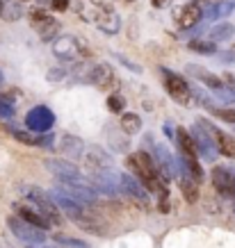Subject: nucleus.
<instances>
[{
	"label": "nucleus",
	"instance_id": "nucleus-1",
	"mask_svg": "<svg viewBox=\"0 0 235 248\" xmlns=\"http://www.w3.org/2000/svg\"><path fill=\"white\" fill-rule=\"evenodd\" d=\"M53 198L55 203L60 205V210L64 212V217H68V221H73L78 228H83L84 232H94L99 237H107L110 234V226H107L103 212H99L94 205L80 203L76 198L62 194L60 189L53 191Z\"/></svg>",
	"mask_w": 235,
	"mask_h": 248
},
{
	"label": "nucleus",
	"instance_id": "nucleus-2",
	"mask_svg": "<svg viewBox=\"0 0 235 248\" xmlns=\"http://www.w3.org/2000/svg\"><path fill=\"white\" fill-rule=\"evenodd\" d=\"M21 191H23V196L30 201L32 205H37V210L44 214L53 226H57L62 221V217H60V205L55 203V198H53V194H46L44 189H39V187H32V185H25V187H21Z\"/></svg>",
	"mask_w": 235,
	"mask_h": 248
},
{
	"label": "nucleus",
	"instance_id": "nucleus-3",
	"mask_svg": "<svg viewBox=\"0 0 235 248\" xmlns=\"http://www.w3.org/2000/svg\"><path fill=\"white\" fill-rule=\"evenodd\" d=\"M53 55L57 60H64V62H73L78 57H89V48L80 41V39L71 37V34H62L53 41Z\"/></svg>",
	"mask_w": 235,
	"mask_h": 248
},
{
	"label": "nucleus",
	"instance_id": "nucleus-4",
	"mask_svg": "<svg viewBox=\"0 0 235 248\" xmlns=\"http://www.w3.org/2000/svg\"><path fill=\"white\" fill-rule=\"evenodd\" d=\"M192 137H194V143H197V151L203 155L205 159H215V153L217 151V143H215V128L208 123V121L199 119L197 125L192 128Z\"/></svg>",
	"mask_w": 235,
	"mask_h": 248
},
{
	"label": "nucleus",
	"instance_id": "nucleus-5",
	"mask_svg": "<svg viewBox=\"0 0 235 248\" xmlns=\"http://www.w3.org/2000/svg\"><path fill=\"white\" fill-rule=\"evenodd\" d=\"M162 71V78H165V89L171 98H174L176 103H181V105H187L192 100V87L187 84L185 78H181L178 73H171L169 68H160Z\"/></svg>",
	"mask_w": 235,
	"mask_h": 248
},
{
	"label": "nucleus",
	"instance_id": "nucleus-6",
	"mask_svg": "<svg viewBox=\"0 0 235 248\" xmlns=\"http://www.w3.org/2000/svg\"><path fill=\"white\" fill-rule=\"evenodd\" d=\"M7 226H9V230H12V234H16V237L21 241H25V244H44L46 241V230L28 223V221L21 218L18 214L7 218Z\"/></svg>",
	"mask_w": 235,
	"mask_h": 248
},
{
	"label": "nucleus",
	"instance_id": "nucleus-7",
	"mask_svg": "<svg viewBox=\"0 0 235 248\" xmlns=\"http://www.w3.org/2000/svg\"><path fill=\"white\" fill-rule=\"evenodd\" d=\"M146 141L151 143V157L158 166V171L162 178H176V173H178V164H176L174 155L169 153V148H165L162 143H155L153 141V137H146Z\"/></svg>",
	"mask_w": 235,
	"mask_h": 248
},
{
	"label": "nucleus",
	"instance_id": "nucleus-8",
	"mask_svg": "<svg viewBox=\"0 0 235 248\" xmlns=\"http://www.w3.org/2000/svg\"><path fill=\"white\" fill-rule=\"evenodd\" d=\"M55 125V114L50 112V107L37 105L32 107L30 112L25 114V128L37 132V135H46L50 132V128Z\"/></svg>",
	"mask_w": 235,
	"mask_h": 248
},
{
	"label": "nucleus",
	"instance_id": "nucleus-9",
	"mask_svg": "<svg viewBox=\"0 0 235 248\" xmlns=\"http://www.w3.org/2000/svg\"><path fill=\"white\" fill-rule=\"evenodd\" d=\"M57 189H60L62 194H67V196H71V198L80 201V203H87V205H96V203H99V194L94 191V187L83 185V182L57 180Z\"/></svg>",
	"mask_w": 235,
	"mask_h": 248
},
{
	"label": "nucleus",
	"instance_id": "nucleus-10",
	"mask_svg": "<svg viewBox=\"0 0 235 248\" xmlns=\"http://www.w3.org/2000/svg\"><path fill=\"white\" fill-rule=\"evenodd\" d=\"M210 180H213V187L217 189V194L221 198H228V201H235V173L224 169V166H215L210 171Z\"/></svg>",
	"mask_w": 235,
	"mask_h": 248
},
{
	"label": "nucleus",
	"instance_id": "nucleus-11",
	"mask_svg": "<svg viewBox=\"0 0 235 248\" xmlns=\"http://www.w3.org/2000/svg\"><path fill=\"white\" fill-rule=\"evenodd\" d=\"M84 82L94 84V87H99V89H114V87H117V76H114V71L110 64L99 62V64H94V66L87 71Z\"/></svg>",
	"mask_w": 235,
	"mask_h": 248
},
{
	"label": "nucleus",
	"instance_id": "nucleus-12",
	"mask_svg": "<svg viewBox=\"0 0 235 248\" xmlns=\"http://www.w3.org/2000/svg\"><path fill=\"white\" fill-rule=\"evenodd\" d=\"M89 185L94 189H99L103 194L107 196H114L121 191V175L112 169H107V171H99V173H91L89 178Z\"/></svg>",
	"mask_w": 235,
	"mask_h": 248
},
{
	"label": "nucleus",
	"instance_id": "nucleus-13",
	"mask_svg": "<svg viewBox=\"0 0 235 248\" xmlns=\"http://www.w3.org/2000/svg\"><path fill=\"white\" fill-rule=\"evenodd\" d=\"M46 166H48V171L50 173L57 175V180H71V182H83V185H89V180L78 171V166H73L71 162H67V159H46Z\"/></svg>",
	"mask_w": 235,
	"mask_h": 248
},
{
	"label": "nucleus",
	"instance_id": "nucleus-14",
	"mask_svg": "<svg viewBox=\"0 0 235 248\" xmlns=\"http://www.w3.org/2000/svg\"><path fill=\"white\" fill-rule=\"evenodd\" d=\"M94 23H96V25H99V30L105 32V34H117V32L121 30V16L117 14L112 7L101 5V2H99V7H96Z\"/></svg>",
	"mask_w": 235,
	"mask_h": 248
},
{
	"label": "nucleus",
	"instance_id": "nucleus-15",
	"mask_svg": "<svg viewBox=\"0 0 235 248\" xmlns=\"http://www.w3.org/2000/svg\"><path fill=\"white\" fill-rule=\"evenodd\" d=\"M83 162H84V166H87L91 173H99V171H107V169H112V157H110V155H107L101 146H89V148H84Z\"/></svg>",
	"mask_w": 235,
	"mask_h": 248
},
{
	"label": "nucleus",
	"instance_id": "nucleus-16",
	"mask_svg": "<svg viewBox=\"0 0 235 248\" xmlns=\"http://www.w3.org/2000/svg\"><path fill=\"white\" fill-rule=\"evenodd\" d=\"M203 14L205 12H203V7H201V2H199V0H192V2H187V5L181 9L178 23H181V28H185V30H192V28H197L199 23H201Z\"/></svg>",
	"mask_w": 235,
	"mask_h": 248
},
{
	"label": "nucleus",
	"instance_id": "nucleus-17",
	"mask_svg": "<svg viewBox=\"0 0 235 248\" xmlns=\"http://www.w3.org/2000/svg\"><path fill=\"white\" fill-rule=\"evenodd\" d=\"M57 148H60L62 155H67V157H71V159H78V157H83V155H84L83 139H80V137H76V135H68V132L60 137Z\"/></svg>",
	"mask_w": 235,
	"mask_h": 248
},
{
	"label": "nucleus",
	"instance_id": "nucleus-18",
	"mask_svg": "<svg viewBox=\"0 0 235 248\" xmlns=\"http://www.w3.org/2000/svg\"><path fill=\"white\" fill-rule=\"evenodd\" d=\"M121 191L126 196H130V198H137V201H149V189L142 185V182L137 180L135 175H121Z\"/></svg>",
	"mask_w": 235,
	"mask_h": 248
},
{
	"label": "nucleus",
	"instance_id": "nucleus-19",
	"mask_svg": "<svg viewBox=\"0 0 235 248\" xmlns=\"http://www.w3.org/2000/svg\"><path fill=\"white\" fill-rule=\"evenodd\" d=\"M16 214L21 218H25L28 223H32V226H37L41 228V230H48V228H53V223L48 221V218L41 214L39 210H32V207H28V205H23V203H16Z\"/></svg>",
	"mask_w": 235,
	"mask_h": 248
},
{
	"label": "nucleus",
	"instance_id": "nucleus-20",
	"mask_svg": "<svg viewBox=\"0 0 235 248\" xmlns=\"http://www.w3.org/2000/svg\"><path fill=\"white\" fill-rule=\"evenodd\" d=\"M185 71H187L190 76L199 78V80H201V82H203L210 91H213V89H219V87H224V80H221V78L213 76V73H208L205 68L197 66V64H187V68H185Z\"/></svg>",
	"mask_w": 235,
	"mask_h": 248
},
{
	"label": "nucleus",
	"instance_id": "nucleus-21",
	"mask_svg": "<svg viewBox=\"0 0 235 248\" xmlns=\"http://www.w3.org/2000/svg\"><path fill=\"white\" fill-rule=\"evenodd\" d=\"M215 143H217V151L224 155V157L235 159V137L221 132V130H215Z\"/></svg>",
	"mask_w": 235,
	"mask_h": 248
},
{
	"label": "nucleus",
	"instance_id": "nucleus-22",
	"mask_svg": "<svg viewBox=\"0 0 235 248\" xmlns=\"http://www.w3.org/2000/svg\"><path fill=\"white\" fill-rule=\"evenodd\" d=\"M119 125H121L123 135H139L142 132V116L135 112H123Z\"/></svg>",
	"mask_w": 235,
	"mask_h": 248
},
{
	"label": "nucleus",
	"instance_id": "nucleus-23",
	"mask_svg": "<svg viewBox=\"0 0 235 248\" xmlns=\"http://www.w3.org/2000/svg\"><path fill=\"white\" fill-rule=\"evenodd\" d=\"M235 37V25L233 23H219V25H215L213 30H210V34H208V39L210 41H215V44H224V41H231V39Z\"/></svg>",
	"mask_w": 235,
	"mask_h": 248
},
{
	"label": "nucleus",
	"instance_id": "nucleus-24",
	"mask_svg": "<svg viewBox=\"0 0 235 248\" xmlns=\"http://www.w3.org/2000/svg\"><path fill=\"white\" fill-rule=\"evenodd\" d=\"M181 191H183L185 201H187L190 205H194L199 198H201V196H199V182L194 180L192 175H187V173L181 178Z\"/></svg>",
	"mask_w": 235,
	"mask_h": 248
},
{
	"label": "nucleus",
	"instance_id": "nucleus-25",
	"mask_svg": "<svg viewBox=\"0 0 235 248\" xmlns=\"http://www.w3.org/2000/svg\"><path fill=\"white\" fill-rule=\"evenodd\" d=\"M176 143H178V148L183 151V155H197V143H194V137H192V132H187V130H176Z\"/></svg>",
	"mask_w": 235,
	"mask_h": 248
},
{
	"label": "nucleus",
	"instance_id": "nucleus-26",
	"mask_svg": "<svg viewBox=\"0 0 235 248\" xmlns=\"http://www.w3.org/2000/svg\"><path fill=\"white\" fill-rule=\"evenodd\" d=\"M23 16V7L14 0H0V18L2 21H18Z\"/></svg>",
	"mask_w": 235,
	"mask_h": 248
},
{
	"label": "nucleus",
	"instance_id": "nucleus-27",
	"mask_svg": "<svg viewBox=\"0 0 235 248\" xmlns=\"http://www.w3.org/2000/svg\"><path fill=\"white\" fill-rule=\"evenodd\" d=\"M37 32H39V39H41V41H55V39L60 37V23L55 21V18H50V21H46L44 25H39Z\"/></svg>",
	"mask_w": 235,
	"mask_h": 248
},
{
	"label": "nucleus",
	"instance_id": "nucleus-28",
	"mask_svg": "<svg viewBox=\"0 0 235 248\" xmlns=\"http://www.w3.org/2000/svg\"><path fill=\"white\" fill-rule=\"evenodd\" d=\"M187 48H190L192 53H199V55L217 53V46H215V41H210V39H192L190 44H187Z\"/></svg>",
	"mask_w": 235,
	"mask_h": 248
},
{
	"label": "nucleus",
	"instance_id": "nucleus-29",
	"mask_svg": "<svg viewBox=\"0 0 235 248\" xmlns=\"http://www.w3.org/2000/svg\"><path fill=\"white\" fill-rule=\"evenodd\" d=\"M12 137L25 146H39V141H41V135L32 132V130H12Z\"/></svg>",
	"mask_w": 235,
	"mask_h": 248
},
{
	"label": "nucleus",
	"instance_id": "nucleus-30",
	"mask_svg": "<svg viewBox=\"0 0 235 248\" xmlns=\"http://www.w3.org/2000/svg\"><path fill=\"white\" fill-rule=\"evenodd\" d=\"M53 239L55 244H60L64 248H91L84 239H78V237H71V234H55Z\"/></svg>",
	"mask_w": 235,
	"mask_h": 248
},
{
	"label": "nucleus",
	"instance_id": "nucleus-31",
	"mask_svg": "<svg viewBox=\"0 0 235 248\" xmlns=\"http://www.w3.org/2000/svg\"><path fill=\"white\" fill-rule=\"evenodd\" d=\"M28 16H30V23L34 25V28H39V25H44L46 21H50V16H48V12H46L44 7H34L28 12Z\"/></svg>",
	"mask_w": 235,
	"mask_h": 248
},
{
	"label": "nucleus",
	"instance_id": "nucleus-32",
	"mask_svg": "<svg viewBox=\"0 0 235 248\" xmlns=\"http://www.w3.org/2000/svg\"><path fill=\"white\" fill-rule=\"evenodd\" d=\"M213 114L217 116V119L226 121V123H231V125H235V109L233 107H215Z\"/></svg>",
	"mask_w": 235,
	"mask_h": 248
},
{
	"label": "nucleus",
	"instance_id": "nucleus-33",
	"mask_svg": "<svg viewBox=\"0 0 235 248\" xmlns=\"http://www.w3.org/2000/svg\"><path fill=\"white\" fill-rule=\"evenodd\" d=\"M123 107H126V100H123L119 93H114V96L107 98V109H110L112 114H121Z\"/></svg>",
	"mask_w": 235,
	"mask_h": 248
},
{
	"label": "nucleus",
	"instance_id": "nucleus-34",
	"mask_svg": "<svg viewBox=\"0 0 235 248\" xmlns=\"http://www.w3.org/2000/svg\"><path fill=\"white\" fill-rule=\"evenodd\" d=\"M213 93L219 98V100H224V103H235V91L231 89V87H226V84L219 87V89H213Z\"/></svg>",
	"mask_w": 235,
	"mask_h": 248
},
{
	"label": "nucleus",
	"instance_id": "nucleus-35",
	"mask_svg": "<svg viewBox=\"0 0 235 248\" xmlns=\"http://www.w3.org/2000/svg\"><path fill=\"white\" fill-rule=\"evenodd\" d=\"M235 9V0H226V2H221V5H217V18H224V16H228L231 12Z\"/></svg>",
	"mask_w": 235,
	"mask_h": 248
},
{
	"label": "nucleus",
	"instance_id": "nucleus-36",
	"mask_svg": "<svg viewBox=\"0 0 235 248\" xmlns=\"http://www.w3.org/2000/svg\"><path fill=\"white\" fill-rule=\"evenodd\" d=\"M12 116H14L12 103H7L5 98H0V119H12Z\"/></svg>",
	"mask_w": 235,
	"mask_h": 248
},
{
	"label": "nucleus",
	"instance_id": "nucleus-37",
	"mask_svg": "<svg viewBox=\"0 0 235 248\" xmlns=\"http://www.w3.org/2000/svg\"><path fill=\"white\" fill-rule=\"evenodd\" d=\"M46 78H48L50 82H60V80L67 78V71H64V68H50V73H48Z\"/></svg>",
	"mask_w": 235,
	"mask_h": 248
},
{
	"label": "nucleus",
	"instance_id": "nucleus-38",
	"mask_svg": "<svg viewBox=\"0 0 235 248\" xmlns=\"http://www.w3.org/2000/svg\"><path fill=\"white\" fill-rule=\"evenodd\" d=\"M50 7H53L55 12H64V9L68 7V0H50Z\"/></svg>",
	"mask_w": 235,
	"mask_h": 248
},
{
	"label": "nucleus",
	"instance_id": "nucleus-39",
	"mask_svg": "<svg viewBox=\"0 0 235 248\" xmlns=\"http://www.w3.org/2000/svg\"><path fill=\"white\" fill-rule=\"evenodd\" d=\"M151 5L155 9H165V7H169V5H171V0H151Z\"/></svg>",
	"mask_w": 235,
	"mask_h": 248
},
{
	"label": "nucleus",
	"instance_id": "nucleus-40",
	"mask_svg": "<svg viewBox=\"0 0 235 248\" xmlns=\"http://www.w3.org/2000/svg\"><path fill=\"white\" fill-rule=\"evenodd\" d=\"M219 60L221 62H235V50H226V53H221Z\"/></svg>",
	"mask_w": 235,
	"mask_h": 248
},
{
	"label": "nucleus",
	"instance_id": "nucleus-41",
	"mask_svg": "<svg viewBox=\"0 0 235 248\" xmlns=\"http://www.w3.org/2000/svg\"><path fill=\"white\" fill-rule=\"evenodd\" d=\"M28 248H46V246H44V244H30Z\"/></svg>",
	"mask_w": 235,
	"mask_h": 248
},
{
	"label": "nucleus",
	"instance_id": "nucleus-42",
	"mask_svg": "<svg viewBox=\"0 0 235 248\" xmlns=\"http://www.w3.org/2000/svg\"><path fill=\"white\" fill-rule=\"evenodd\" d=\"M2 80H5V78H2V71H0V84H2Z\"/></svg>",
	"mask_w": 235,
	"mask_h": 248
},
{
	"label": "nucleus",
	"instance_id": "nucleus-43",
	"mask_svg": "<svg viewBox=\"0 0 235 248\" xmlns=\"http://www.w3.org/2000/svg\"><path fill=\"white\" fill-rule=\"evenodd\" d=\"M123 2H137V0H123Z\"/></svg>",
	"mask_w": 235,
	"mask_h": 248
},
{
	"label": "nucleus",
	"instance_id": "nucleus-44",
	"mask_svg": "<svg viewBox=\"0 0 235 248\" xmlns=\"http://www.w3.org/2000/svg\"><path fill=\"white\" fill-rule=\"evenodd\" d=\"M213 2H217V0H213Z\"/></svg>",
	"mask_w": 235,
	"mask_h": 248
},
{
	"label": "nucleus",
	"instance_id": "nucleus-45",
	"mask_svg": "<svg viewBox=\"0 0 235 248\" xmlns=\"http://www.w3.org/2000/svg\"><path fill=\"white\" fill-rule=\"evenodd\" d=\"M23 2H25V0H23Z\"/></svg>",
	"mask_w": 235,
	"mask_h": 248
}]
</instances>
